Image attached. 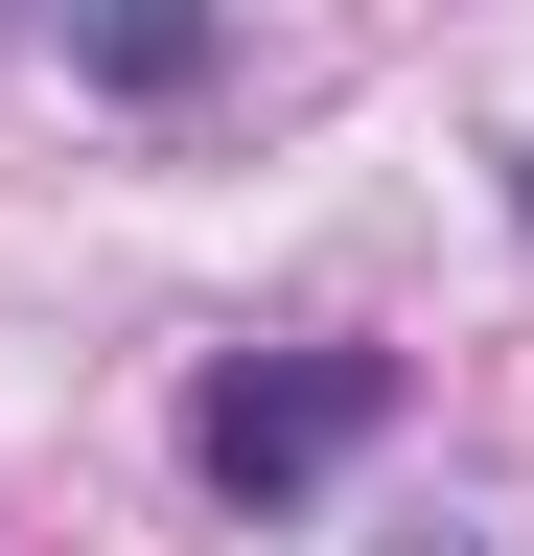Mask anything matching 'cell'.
I'll return each mask as SVG.
<instances>
[{"instance_id": "6da1fadb", "label": "cell", "mask_w": 534, "mask_h": 556, "mask_svg": "<svg viewBox=\"0 0 534 556\" xmlns=\"http://www.w3.org/2000/svg\"><path fill=\"white\" fill-rule=\"evenodd\" d=\"M372 417H395L372 348H280V371H210V394H186V464H210L233 510H302V486L372 441Z\"/></svg>"}, {"instance_id": "7a4b0ae2", "label": "cell", "mask_w": 534, "mask_h": 556, "mask_svg": "<svg viewBox=\"0 0 534 556\" xmlns=\"http://www.w3.org/2000/svg\"><path fill=\"white\" fill-rule=\"evenodd\" d=\"M94 47H116V70H140V93H163V70H186V47H210V0H116V24H94Z\"/></svg>"}]
</instances>
